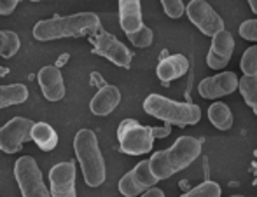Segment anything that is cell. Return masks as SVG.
<instances>
[{
    "label": "cell",
    "mask_w": 257,
    "mask_h": 197,
    "mask_svg": "<svg viewBox=\"0 0 257 197\" xmlns=\"http://www.w3.org/2000/svg\"><path fill=\"white\" fill-rule=\"evenodd\" d=\"M32 122L27 117H14L7 124L0 128V150L6 154H16L21 152L23 143L32 140Z\"/></svg>",
    "instance_id": "cell-8"
},
{
    "label": "cell",
    "mask_w": 257,
    "mask_h": 197,
    "mask_svg": "<svg viewBox=\"0 0 257 197\" xmlns=\"http://www.w3.org/2000/svg\"><path fill=\"white\" fill-rule=\"evenodd\" d=\"M20 0H0V16H9L14 12Z\"/></svg>",
    "instance_id": "cell-28"
},
{
    "label": "cell",
    "mask_w": 257,
    "mask_h": 197,
    "mask_svg": "<svg viewBox=\"0 0 257 197\" xmlns=\"http://www.w3.org/2000/svg\"><path fill=\"white\" fill-rule=\"evenodd\" d=\"M39 86H41V91L44 94V98L48 102H60L65 96V82L63 75H61L60 68L48 65L41 68L37 75Z\"/></svg>",
    "instance_id": "cell-14"
},
{
    "label": "cell",
    "mask_w": 257,
    "mask_h": 197,
    "mask_svg": "<svg viewBox=\"0 0 257 197\" xmlns=\"http://www.w3.org/2000/svg\"><path fill=\"white\" fill-rule=\"evenodd\" d=\"M238 82H240V78L236 77L234 72H220L213 77L203 78L198 86V91H200V96L206 100L220 98V96L231 94L236 91Z\"/></svg>",
    "instance_id": "cell-12"
},
{
    "label": "cell",
    "mask_w": 257,
    "mask_h": 197,
    "mask_svg": "<svg viewBox=\"0 0 257 197\" xmlns=\"http://www.w3.org/2000/svg\"><path fill=\"white\" fill-rule=\"evenodd\" d=\"M248 4H250L252 12H255V14H257V0H248Z\"/></svg>",
    "instance_id": "cell-31"
},
{
    "label": "cell",
    "mask_w": 257,
    "mask_h": 197,
    "mask_svg": "<svg viewBox=\"0 0 257 197\" xmlns=\"http://www.w3.org/2000/svg\"><path fill=\"white\" fill-rule=\"evenodd\" d=\"M21 48V40L18 34L11 30H0V56L2 58H13Z\"/></svg>",
    "instance_id": "cell-22"
},
{
    "label": "cell",
    "mask_w": 257,
    "mask_h": 197,
    "mask_svg": "<svg viewBox=\"0 0 257 197\" xmlns=\"http://www.w3.org/2000/svg\"><path fill=\"white\" fill-rule=\"evenodd\" d=\"M126 37L130 38V42H132L135 48H149V46L153 44L154 34L151 28H147L146 24H144L140 30L132 32V34H126Z\"/></svg>",
    "instance_id": "cell-24"
},
{
    "label": "cell",
    "mask_w": 257,
    "mask_h": 197,
    "mask_svg": "<svg viewBox=\"0 0 257 197\" xmlns=\"http://www.w3.org/2000/svg\"><path fill=\"white\" fill-rule=\"evenodd\" d=\"M91 44L96 54L107 58L114 65L122 68H130L132 65V51L121 40H117V37H114V35L107 34V32L96 34L91 37Z\"/></svg>",
    "instance_id": "cell-9"
},
{
    "label": "cell",
    "mask_w": 257,
    "mask_h": 197,
    "mask_svg": "<svg viewBox=\"0 0 257 197\" xmlns=\"http://www.w3.org/2000/svg\"><path fill=\"white\" fill-rule=\"evenodd\" d=\"M121 103V91L115 86H103L102 89H98L95 96H93L91 103H89V110L95 116H108L112 110H115V106Z\"/></svg>",
    "instance_id": "cell-17"
},
{
    "label": "cell",
    "mask_w": 257,
    "mask_h": 197,
    "mask_svg": "<svg viewBox=\"0 0 257 197\" xmlns=\"http://www.w3.org/2000/svg\"><path fill=\"white\" fill-rule=\"evenodd\" d=\"M201 154V142L193 136H180L170 148L156 152L149 159L151 171L158 180H166L189 168Z\"/></svg>",
    "instance_id": "cell-1"
},
{
    "label": "cell",
    "mask_w": 257,
    "mask_h": 197,
    "mask_svg": "<svg viewBox=\"0 0 257 197\" xmlns=\"http://www.w3.org/2000/svg\"><path fill=\"white\" fill-rule=\"evenodd\" d=\"M119 148L128 156H144L151 152L154 145L153 128L142 126L135 119H124L117 128Z\"/></svg>",
    "instance_id": "cell-5"
},
{
    "label": "cell",
    "mask_w": 257,
    "mask_h": 197,
    "mask_svg": "<svg viewBox=\"0 0 257 197\" xmlns=\"http://www.w3.org/2000/svg\"><path fill=\"white\" fill-rule=\"evenodd\" d=\"M158 178L153 174L149 166V160H142L133 168L130 173H126L119 182V192L124 197H135L147 190L149 187H154L158 184Z\"/></svg>",
    "instance_id": "cell-10"
},
{
    "label": "cell",
    "mask_w": 257,
    "mask_h": 197,
    "mask_svg": "<svg viewBox=\"0 0 257 197\" xmlns=\"http://www.w3.org/2000/svg\"><path fill=\"white\" fill-rule=\"evenodd\" d=\"M186 14L191 20V23L198 28L203 35L213 37L217 32L224 30V21L215 12L212 6L205 0H191L186 7Z\"/></svg>",
    "instance_id": "cell-7"
},
{
    "label": "cell",
    "mask_w": 257,
    "mask_h": 197,
    "mask_svg": "<svg viewBox=\"0 0 257 197\" xmlns=\"http://www.w3.org/2000/svg\"><path fill=\"white\" fill-rule=\"evenodd\" d=\"M100 28V18L95 12H77L72 16H56L42 20L34 26V37L41 42L68 37L93 35Z\"/></svg>",
    "instance_id": "cell-2"
},
{
    "label": "cell",
    "mask_w": 257,
    "mask_h": 197,
    "mask_svg": "<svg viewBox=\"0 0 257 197\" xmlns=\"http://www.w3.org/2000/svg\"><path fill=\"white\" fill-rule=\"evenodd\" d=\"M238 89H240L245 103L254 110V114L257 116V75L241 77V80L238 82Z\"/></svg>",
    "instance_id": "cell-21"
},
{
    "label": "cell",
    "mask_w": 257,
    "mask_h": 197,
    "mask_svg": "<svg viewBox=\"0 0 257 197\" xmlns=\"http://www.w3.org/2000/svg\"><path fill=\"white\" fill-rule=\"evenodd\" d=\"M220 194H222V190H220L219 184L206 180L201 185L194 187L193 190H189L187 194H184V197H219Z\"/></svg>",
    "instance_id": "cell-23"
},
{
    "label": "cell",
    "mask_w": 257,
    "mask_h": 197,
    "mask_svg": "<svg viewBox=\"0 0 257 197\" xmlns=\"http://www.w3.org/2000/svg\"><path fill=\"white\" fill-rule=\"evenodd\" d=\"M240 35L245 40H257V20H247L240 24Z\"/></svg>",
    "instance_id": "cell-27"
},
{
    "label": "cell",
    "mask_w": 257,
    "mask_h": 197,
    "mask_svg": "<svg viewBox=\"0 0 257 197\" xmlns=\"http://www.w3.org/2000/svg\"><path fill=\"white\" fill-rule=\"evenodd\" d=\"M161 6H163V9H165L166 16L172 18V20L180 18L184 14V10H186L182 0H161Z\"/></svg>",
    "instance_id": "cell-26"
},
{
    "label": "cell",
    "mask_w": 257,
    "mask_h": 197,
    "mask_svg": "<svg viewBox=\"0 0 257 197\" xmlns=\"http://www.w3.org/2000/svg\"><path fill=\"white\" fill-rule=\"evenodd\" d=\"M28 100V89L23 84L0 86V108L20 105Z\"/></svg>",
    "instance_id": "cell-19"
},
{
    "label": "cell",
    "mask_w": 257,
    "mask_h": 197,
    "mask_svg": "<svg viewBox=\"0 0 257 197\" xmlns=\"http://www.w3.org/2000/svg\"><path fill=\"white\" fill-rule=\"evenodd\" d=\"M14 176H16L18 187L25 197H49L51 192L48 190L42 173L37 162L32 156H21L14 162Z\"/></svg>",
    "instance_id": "cell-6"
},
{
    "label": "cell",
    "mask_w": 257,
    "mask_h": 197,
    "mask_svg": "<svg viewBox=\"0 0 257 197\" xmlns=\"http://www.w3.org/2000/svg\"><path fill=\"white\" fill-rule=\"evenodd\" d=\"M51 196L54 197H75V166L74 162H58L49 171Z\"/></svg>",
    "instance_id": "cell-11"
},
{
    "label": "cell",
    "mask_w": 257,
    "mask_h": 197,
    "mask_svg": "<svg viewBox=\"0 0 257 197\" xmlns=\"http://www.w3.org/2000/svg\"><path fill=\"white\" fill-rule=\"evenodd\" d=\"M170 126H172V124H168V126H166L165 130H159V128H153L154 138H165V136H168L170 134Z\"/></svg>",
    "instance_id": "cell-30"
},
{
    "label": "cell",
    "mask_w": 257,
    "mask_h": 197,
    "mask_svg": "<svg viewBox=\"0 0 257 197\" xmlns=\"http://www.w3.org/2000/svg\"><path fill=\"white\" fill-rule=\"evenodd\" d=\"M187 70H189V62H187L186 56L184 54H170V56H165V58L158 63L156 75H158L159 80L166 86L172 80H175V78L186 75Z\"/></svg>",
    "instance_id": "cell-15"
},
{
    "label": "cell",
    "mask_w": 257,
    "mask_h": 197,
    "mask_svg": "<svg viewBox=\"0 0 257 197\" xmlns=\"http://www.w3.org/2000/svg\"><path fill=\"white\" fill-rule=\"evenodd\" d=\"M208 119L220 131H227L233 126V114H231L229 106L222 102H217L208 106Z\"/></svg>",
    "instance_id": "cell-20"
},
{
    "label": "cell",
    "mask_w": 257,
    "mask_h": 197,
    "mask_svg": "<svg viewBox=\"0 0 257 197\" xmlns=\"http://www.w3.org/2000/svg\"><path fill=\"white\" fill-rule=\"evenodd\" d=\"M144 110L149 116L166 124L177 126H194L201 120V110L193 103H180L161 94H149L144 102Z\"/></svg>",
    "instance_id": "cell-4"
},
{
    "label": "cell",
    "mask_w": 257,
    "mask_h": 197,
    "mask_svg": "<svg viewBox=\"0 0 257 197\" xmlns=\"http://www.w3.org/2000/svg\"><path fill=\"white\" fill-rule=\"evenodd\" d=\"M144 197H165V192L161 190V188H153L149 187L147 190H144Z\"/></svg>",
    "instance_id": "cell-29"
},
{
    "label": "cell",
    "mask_w": 257,
    "mask_h": 197,
    "mask_svg": "<svg viewBox=\"0 0 257 197\" xmlns=\"http://www.w3.org/2000/svg\"><path fill=\"white\" fill-rule=\"evenodd\" d=\"M30 136L35 142V145L44 152H53L58 146V132L48 122H34Z\"/></svg>",
    "instance_id": "cell-18"
},
{
    "label": "cell",
    "mask_w": 257,
    "mask_h": 197,
    "mask_svg": "<svg viewBox=\"0 0 257 197\" xmlns=\"http://www.w3.org/2000/svg\"><path fill=\"white\" fill-rule=\"evenodd\" d=\"M240 68L245 75H257V46H252L243 52Z\"/></svg>",
    "instance_id": "cell-25"
},
{
    "label": "cell",
    "mask_w": 257,
    "mask_h": 197,
    "mask_svg": "<svg viewBox=\"0 0 257 197\" xmlns=\"http://www.w3.org/2000/svg\"><path fill=\"white\" fill-rule=\"evenodd\" d=\"M119 24L124 34H132L144 26L140 0H119Z\"/></svg>",
    "instance_id": "cell-16"
},
{
    "label": "cell",
    "mask_w": 257,
    "mask_h": 197,
    "mask_svg": "<svg viewBox=\"0 0 257 197\" xmlns=\"http://www.w3.org/2000/svg\"><path fill=\"white\" fill-rule=\"evenodd\" d=\"M74 150L81 164L82 176L88 187H100L107 176L105 160L100 152L98 138L91 130H79L74 138Z\"/></svg>",
    "instance_id": "cell-3"
},
{
    "label": "cell",
    "mask_w": 257,
    "mask_h": 197,
    "mask_svg": "<svg viewBox=\"0 0 257 197\" xmlns=\"http://www.w3.org/2000/svg\"><path fill=\"white\" fill-rule=\"evenodd\" d=\"M30 2H41V0H30Z\"/></svg>",
    "instance_id": "cell-32"
},
{
    "label": "cell",
    "mask_w": 257,
    "mask_h": 197,
    "mask_svg": "<svg viewBox=\"0 0 257 197\" xmlns=\"http://www.w3.org/2000/svg\"><path fill=\"white\" fill-rule=\"evenodd\" d=\"M234 51V38L229 32L220 30L212 37V46L206 54V65L213 70H220L231 62Z\"/></svg>",
    "instance_id": "cell-13"
}]
</instances>
